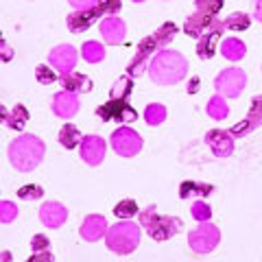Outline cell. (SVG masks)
<instances>
[{"instance_id":"6da1fadb","label":"cell","mask_w":262,"mask_h":262,"mask_svg":"<svg viewBox=\"0 0 262 262\" xmlns=\"http://www.w3.org/2000/svg\"><path fill=\"white\" fill-rule=\"evenodd\" d=\"M188 61L182 53L170 51V48H162V53L153 57L149 63V77L153 83L158 85H175L186 77Z\"/></svg>"},{"instance_id":"7a4b0ae2","label":"cell","mask_w":262,"mask_h":262,"mask_svg":"<svg viewBox=\"0 0 262 262\" xmlns=\"http://www.w3.org/2000/svg\"><path fill=\"white\" fill-rule=\"evenodd\" d=\"M44 142L37 136H20L9 144V162L15 170L29 173L39 166V162L44 160Z\"/></svg>"},{"instance_id":"3957f363","label":"cell","mask_w":262,"mask_h":262,"mask_svg":"<svg viewBox=\"0 0 262 262\" xmlns=\"http://www.w3.org/2000/svg\"><path fill=\"white\" fill-rule=\"evenodd\" d=\"M105 243H107L110 251L127 256V253L136 251V247L140 245V227L136 223H131V219H125V221H120V223H116L114 227L107 229Z\"/></svg>"},{"instance_id":"277c9868","label":"cell","mask_w":262,"mask_h":262,"mask_svg":"<svg viewBox=\"0 0 262 262\" xmlns=\"http://www.w3.org/2000/svg\"><path fill=\"white\" fill-rule=\"evenodd\" d=\"M140 225L149 232V236H153L155 241H168L182 229V221L175 219V216H162L158 214L155 208L144 210L140 214Z\"/></svg>"},{"instance_id":"5b68a950","label":"cell","mask_w":262,"mask_h":262,"mask_svg":"<svg viewBox=\"0 0 262 262\" xmlns=\"http://www.w3.org/2000/svg\"><path fill=\"white\" fill-rule=\"evenodd\" d=\"M219 243H221L219 227L208 223V221L199 223V227L192 229V232L188 234V245L192 247L194 253H210Z\"/></svg>"},{"instance_id":"8992f818","label":"cell","mask_w":262,"mask_h":262,"mask_svg":"<svg viewBox=\"0 0 262 262\" xmlns=\"http://www.w3.org/2000/svg\"><path fill=\"white\" fill-rule=\"evenodd\" d=\"M245 83H247V75L241 68H225L221 75L214 79L216 94L225 98H236L243 94Z\"/></svg>"},{"instance_id":"52a82bcc","label":"cell","mask_w":262,"mask_h":262,"mask_svg":"<svg viewBox=\"0 0 262 262\" xmlns=\"http://www.w3.org/2000/svg\"><path fill=\"white\" fill-rule=\"evenodd\" d=\"M112 149L122 158H134L142 149V138L131 127H120L112 134Z\"/></svg>"},{"instance_id":"ba28073f","label":"cell","mask_w":262,"mask_h":262,"mask_svg":"<svg viewBox=\"0 0 262 262\" xmlns=\"http://www.w3.org/2000/svg\"><path fill=\"white\" fill-rule=\"evenodd\" d=\"M98 118L101 120H118V122H134L138 118L136 110L127 105V101H116V98H112L110 103L101 105V107L96 110Z\"/></svg>"},{"instance_id":"9c48e42d","label":"cell","mask_w":262,"mask_h":262,"mask_svg":"<svg viewBox=\"0 0 262 262\" xmlns=\"http://www.w3.org/2000/svg\"><path fill=\"white\" fill-rule=\"evenodd\" d=\"M262 125V96H256L251 101V110L247 114V118H243L238 125L232 127V134L234 138H243V136H249L253 129H258Z\"/></svg>"},{"instance_id":"30bf717a","label":"cell","mask_w":262,"mask_h":262,"mask_svg":"<svg viewBox=\"0 0 262 262\" xmlns=\"http://www.w3.org/2000/svg\"><path fill=\"white\" fill-rule=\"evenodd\" d=\"M225 22H219L214 20L212 22V27L203 33L201 39H199V44H196V55L201 57V59H210L212 55H214L216 51V42H219V37L223 35V31H225Z\"/></svg>"},{"instance_id":"8fae6325","label":"cell","mask_w":262,"mask_h":262,"mask_svg":"<svg viewBox=\"0 0 262 262\" xmlns=\"http://www.w3.org/2000/svg\"><path fill=\"white\" fill-rule=\"evenodd\" d=\"M232 134L229 131H221V129H212L206 134V142L212 149V153L216 158H229L234 153V140H232Z\"/></svg>"},{"instance_id":"7c38bea8","label":"cell","mask_w":262,"mask_h":262,"mask_svg":"<svg viewBox=\"0 0 262 262\" xmlns=\"http://www.w3.org/2000/svg\"><path fill=\"white\" fill-rule=\"evenodd\" d=\"M81 158H83L90 166H98L105 158V140L98 136H85L81 140Z\"/></svg>"},{"instance_id":"4fadbf2b","label":"cell","mask_w":262,"mask_h":262,"mask_svg":"<svg viewBox=\"0 0 262 262\" xmlns=\"http://www.w3.org/2000/svg\"><path fill=\"white\" fill-rule=\"evenodd\" d=\"M51 63H53V68L61 70V75L70 72L77 63V48L70 46V44H61V46L53 48L51 51Z\"/></svg>"},{"instance_id":"5bb4252c","label":"cell","mask_w":262,"mask_h":262,"mask_svg":"<svg viewBox=\"0 0 262 262\" xmlns=\"http://www.w3.org/2000/svg\"><path fill=\"white\" fill-rule=\"evenodd\" d=\"M79 112V98L75 92H59V94H55L53 98V114L55 116H59V118H72L75 114Z\"/></svg>"},{"instance_id":"9a60e30c","label":"cell","mask_w":262,"mask_h":262,"mask_svg":"<svg viewBox=\"0 0 262 262\" xmlns=\"http://www.w3.org/2000/svg\"><path fill=\"white\" fill-rule=\"evenodd\" d=\"M39 219H42V223L46 227H61L66 223V219H68V210H66L61 203L57 201H46L42 208H39Z\"/></svg>"},{"instance_id":"2e32d148","label":"cell","mask_w":262,"mask_h":262,"mask_svg":"<svg viewBox=\"0 0 262 262\" xmlns=\"http://www.w3.org/2000/svg\"><path fill=\"white\" fill-rule=\"evenodd\" d=\"M107 221H105L101 214H90L83 225H81V238L88 243H96L98 238H103L107 234Z\"/></svg>"},{"instance_id":"e0dca14e","label":"cell","mask_w":262,"mask_h":262,"mask_svg":"<svg viewBox=\"0 0 262 262\" xmlns=\"http://www.w3.org/2000/svg\"><path fill=\"white\" fill-rule=\"evenodd\" d=\"M101 35L107 44H120L122 39H125L127 35V27L125 22H122L120 18H116V15H110V18H105L101 22Z\"/></svg>"},{"instance_id":"ac0fdd59","label":"cell","mask_w":262,"mask_h":262,"mask_svg":"<svg viewBox=\"0 0 262 262\" xmlns=\"http://www.w3.org/2000/svg\"><path fill=\"white\" fill-rule=\"evenodd\" d=\"M216 18L214 15H210V13H203V11H199L196 9L190 18L186 20V24H184V31L188 33V35H192V37H201L203 33H206L210 27H212V22H214Z\"/></svg>"},{"instance_id":"d6986e66","label":"cell","mask_w":262,"mask_h":262,"mask_svg":"<svg viewBox=\"0 0 262 262\" xmlns=\"http://www.w3.org/2000/svg\"><path fill=\"white\" fill-rule=\"evenodd\" d=\"M98 15H101V11H98L96 7L94 9H85V11H75V13L68 15V29L72 33H81V31H85L88 27H92Z\"/></svg>"},{"instance_id":"ffe728a7","label":"cell","mask_w":262,"mask_h":262,"mask_svg":"<svg viewBox=\"0 0 262 262\" xmlns=\"http://www.w3.org/2000/svg\"><path fill=\"white\" fill-rule=\"evenodd\" d=\"M61 85L68 90V92H90L92 90V81H90L85 75H81V72H66L61 77Z\"/></svg>"},{"instance_id":"44dd1931","label":"cell","mask_w":262,"mask_h":262,"mask_svg":"<svg viewBox=\"0 0 262 262\" xmlns=\"http://www.w3.org/2000/svg\"><path fill=\"white\" fill-rule=\"evenodd\" d=\"M221 53H223L225 59L229 61H238L245 57V53H247V48H245V44L241 42V39H236V37H229L223 42V46H221Z\"/></svg>"},{"instance_id":"7402d4cb","label":"cell","mask_w":262,"mask_h":262,"mask_svg":"<svg viewBox=\"0 0 262 262\" xmlns=\"http://www.w3.org/2000/svg\"><path fill=\"white\" fill-rule=\"evenodd\" d=\"M208 114H210V118H214V120H223L227 118V114H229V107H227V103H225V96H212L210 101H208Z\"/></svg>"},{"instance_id":"603a6c76","label":"cell","mask_w":262,"mask_h":262,"mask_svg":"<svg viewBox=\"0 0 262 262\" xmlns=\"http://www.w3.org/2000/svg\"><path fill=\"white\" fill-rule=\"evenodd\" d=\"M83 140V138L79 136V129L75 125H63L61 131H59V142L61 146H66V149H75V146H79V142Z\"/></svg>"},{"instance_id":"cb8c5ba5","label":"cell","mask_w":262,"mask_h":262,"mask_svg":"<svg viewBox=\"0 0 262 262\" xmlns=\"http://www.w3.org/2000/svg\"><path fill=\"white\" fill-rule=\"evenodd\" d=\"M175 35H177V27H175L173 22L162 24V27L153 33V37H155V42H158V46H160V48H166V46L175 39Z\"/></svg>"},{"instance_id":"d4e9b609","label":"cell","mask_w":262,"mask_h":262,"mask_svg":"<svg viewBox=\"0 0 262 262\" xmlns=\"http://www.w3.org/2000/svg\"><path fill=\"white\" fill-rule=\"evenodd\" d=\"M81 55L83 59L90 61V63H98L105 59V46L98 44V42H85L83 48H81Z\"/></svg>"},{"instance_id":"484cf974","label":"cell","mask_w":262,"mask_h":262,"mask_svg":"<svg viewBox=\"0 0 262 262\" xmlns=\"http://www.w3.org/2000/svg\"><path fill=\"white\" fill-rule=\"evenodd\" d=\"M27 122H29V110L24 105H15L9 112V116H7V125L11 129H24Z\"/></svg>"},{"instance_id":"4316f807","label":"cell","mask_w":262,"mask_h":262,"mask_svg":"<svg viewBox=\"0 0 262 262\" xmlns=\"http://www.w3.org/2000/svg\"><path fill=\"white\" fill-rule=\"evenodd\" d=\"M144 120L149 122V125H162L164 120H166V107L160 103H151V105H146V110H144Z\"/></svg>"},{"instance_id":"83f0119b","label":"cell","mask_w":262,"mask_h":262,"mask_svg":"<svg viewBox=\"0 0 262 262\" xmlns=\"http://www.w3.org/2000/svg\"><path fill=\"white\" fill-rule=\"evenodd\" d=\"M131 90H134V81H131V77H120L116 83H114L112 88V98H116V101H127V96L131 94Z\"/></svg>"},{"instance_id":"f1b7e54d","label":"cell","mask_w":262,"mask_h":262,"mask_svg":"<svg viewBox=\"0 0 262 262\" xmlns=\"http://www.w3.org/2000/svg\"><path fill=\"white\" fill-rule=\"evenodd\" d=\"M214 188L208 186V184H196V182H186L182 184V188H179V196L182 199H186V196L190 194H210Z\"/></svg>"},{"instance_id":"f546056e","label":"cell","mask_w":262,"mask_h":262,"mask_svg":"<svg viewBox=\"0 0 262 262\" xmlns=\"http://www.w3.org/2000/svg\"><path fill=\"white\" fill-rule=\"evenodd\" d=\"M249 24H251V18L247 13H232L225 20V27L232 31H245V29H249Z\"/></svg>"},{"instance_id":"4dcf8cb0","label":"cell","mask_w":262,"mask_h":262,"mask_svg":"<svg viewBox=\"0 0 262 262\" xmlns=\"http://www.w3.org/2000/svg\"><path fill=\"white\" fill-rule=\"evenodd\" d=\"M146 57L149 55H144V53H138L134 59H131V63L127 66V75L134 79V77H140L142 72L146 70Z\"/></svg>"},{"instance_id":"1f68e13d","label":"cell","mask_w":262,"mask_h":262,"mask_svg":"<svg viewBox=\"0 0 262 262\" xmlns=\"http://www.w3.org/2000/svg\"><path fill=\"white\" fill-rule=\"evenodd\" d=\"M114 214L120 216V219H131L134 214H138V206H136V201H131V199H122L116 203V208H114Z\"/></svg>"},{"instance_id":"d6a6232c","label":"cell","mask_w":262,"mask_h":262,"mask_svg":"<svg viewBox=\"0 0 262 262\" xmlns=\"http://www.w3.org/2000/svg\"><path fill=\"white\" fill-rule=\"evenodd\" d=\"M18 196L24 201H35V199H42L44 196V188L37 186V184H29V186H22L18 190Z\"/></svg>"},{"instance_id":"836d02e7","label":"cell","mask_w":262,"mask_h":262,"mask_svg":"<svg viewBox=\"0 0 262 262\" xmlns=\"http://www.w3.org/2000/svg\"><path fill=\"white\" fill-rule=\"evenodd\" d=\"M194 7L203 13H210V15H216L223 7V0H194Z\"/></svg>"},{"instance_id":"e575fe53","label":"cell","mask_w":262,"mask_h":262,"mask_svg":"<svg viewBox=\"0 0 262 262\" xmlns=\"http://www.w3.org/2000/svg\"><path fill=\"white\" fill-rule=\"evenodd\" d=\"M122 0H98L96 9L101 11V15H116L120 11Z\"/></svg>"},{"instance_id":"d590c367","label":"cell","mask_w":262,"mask_h":262,"mask_svg":"<svg viewBox=\"0 0 262 262\" xmlns=\"http://www.w3.org/2000/svg\"><path fill=\"white\" fill-rule=\"evenodd\" d=\"M18 216V208H15V203L11 201H3L0 203V221L7 225V223H11V221Z\"/></svg>"},{"instance_id":"8d00e7d4","label":"cell","mask_w":262,"mask_h":262,"mask_svg":"<svg viewBox=\"0 0 262 262\" xmlns=\"http://www.w3.org/2000/svg\"><path fill=\"white\" fill-rule=\"evenodd\" d=\"M35 79L39 81V83H44V85H51L57 81V75L48 68V66H37L35 68Z\"/></svg>"},{"instance_id":"74e56055","label":"cell","mask_w":262,"mask_h":262,"mask_svg":"<svg viewBox=\"0 0 262 262\" xmlns=\"http://www.w3.org/2000/svg\"><path fill=\"white\" fill-rule=\"evenodd\" d=\"M190 212H192V216L199 221V223H203V221H210V216H212V210L206 206L203 201H196V203H192V208H190Z\"/></svg>"},{"instance_id":"f35d334b","label":"cell","mask_w":262,"mask_h":262,"mask_svg":"<svg viewBox=\"0 0 262 262\" xmlns=\"http://www.w3.org/2000/svg\"><path fill=\"white\" fill-rule=\"evenodd\" d=\"M158 42H155V37L153 35H149V37H144L140 44H138V53H144V55H149V53H153V51H158Z\"/></svg>"},{"instance_id":"ab89813d","label":"cell","mask_w":262,"mask_h":262,"mask_svg":"<svg viewBox=\"0 0 262 262\" xmlns=\"http://www.w3.org/2000/svg\"><path fill=\"white\" fill-rule=\"evenodd\" d=\"M31 247H33V251H35V253H39V251H46V249H48V238H46V236H42V234L33 236Z\"/></svg>"},{"instance_id":"60d3db41","label":"cell","mask_w":262,"mask_h":262,"mask_svg":"<svg viewBox=\"0 0 262 262\" xmlns=\"http://www.w3.org/2000/svg\"><path fill=\"white\" fill-rule=\"evenodd\" d=\"M68 3L75 7L77 11H85V9H94L98 5V0H68Z\"/></svg>"},{"instance_id":"b9f144b4","label":"cell","mask_w":262,"mask_h":262,"mask_svg":"<svg viewBox=\"0 0 262 262\" xmlns=\"http://www.w3.org/2000/svg\"><path fill=\"white\" fill-rule=\"evenodd\" d=\"M196 90H199V79H196V77H194V79L190 81V83H188V92H190V94H194V92H196Z\"/></svg>"},{"instance_id":"7bdbcfd3","label":"cell","mask_w":262,"mask_h":262,"mask_svg":"<svg viewBox=\"0 0 262 262\" xmlns=\"http://www.w3.org/2000/svg\"><path fill=\"white\" fill-rule=\"evenodd\" d=\"M256 20L262 22V0H258V7H256Z\"/></svg>"},{"instance_id":"ee69618b","label":"cell","mask_w":262,"mask_h":262,"mask_svg":"<svg viewBox=\"0 0 262 262\" xmlns=\"http://www.w3.org/2000/svg\"><path fill=\"white\" fill-rule=\"evenodd\" d=\"M134 3H142V0H134Z\"/></svg>"}]
</instances>
